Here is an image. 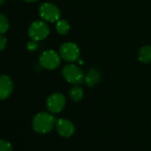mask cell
I'll return each mask as SVG.
<instances>
[{
  "mask_svg": "<svg viewBox=\"0 0 151 151\" xmlns=\"http://www.w3.org/2000/svg\"><path fill=\"white\" fill-rule=\"evenodd\" d=\"M55 117L47 112H40L37 114L32 121V126L35 132L38 133H47L52 130L54 125L56 124Z\"/></svg>",
  "mask_w": 151,
  "mask_h": 151,
  "instance_id": "6da1fadb",
  "label": "cell"
},
{
  "mask_svg": "<svg viewBox=\"0 0 151 151\" xmlns=\"http://www.w3.org/2000/svg\"><path fill=\"white\" fill-rule=\"evenodd\" d=\"M61 73L64 79L69 84L80 85L85 81V74L83 70L77 65H65L62 68Z\"/></svg>",
  "mask_w": 151,
  "mask_h": 151,
  "instance_id": "7a4b0ae2",
  "label": "cell"
},
{
  "mask_svg": "<svg viewBox=\"0 0 151 151\" xmlns=\"http://www.w3.org/2000/svg\"><path fill=\"white\" fill-rule=\"evenodd\" d=\"M28 33L32 40L38 42L48 37L50 33V28L44 21H35L29 25Z\"/></svg>",
  "mask_w": 151,
  "mask_h": 151,
  "instance_id": "3957f363",
  "label": "cell"
},
{
  "mask_svg": "<svg viewBox=\"0 0 151 151\" xmlns=\"http://www.w3.org/2000/svg\"><path fill=\"white\" fill-rule=\"evenodd\" d=\"M39 63L44 68L53 70L60 65V56L53 50H47L40 55Z\"/></svg>",
  "mask_w": 151,
  "mask_h": 151,
  "instance_id": "277c9868",
  "label": "cell"
},
{
  "mask_svg": "<svg viewBox=\"0 0 151 151\" xmlns=\"http://www.w3.org/2000/svg\"><path fill=\"white\" fill-rule=\"evenodd\" d=\"M60 56L66 61H76L80 57V49L75 43H64L60 47Z\"/></svg>",
  "mask_w": 151,
  "mask_h": 151,
  "instance_id": "5b68a950",
  "label": "cell"
},
{
  "mask_svg": "<svg viewBox=\"0 0 151 151\" xmlns=\"http://www.w3.org/2000/svg\"><path fill=\"white\" fill-rule=\"evenodd\" d=\"M40 17L48 22H57L60 17V11L57 6L52 3H44L39 7Z\"/></svg>",
  "mask_w": 151,
  "mask_h": 151,
  "instance_id": "8992f818",
  "label": "cell"
},
{
  "mask_svg": "<svg viewBox=\"0 0 151 151\" xmlns=\"http://www.w3.org/2000/svg\"><path fill=\"white\" fill-rule=\"evenodd\" d=\"M66 105L65 96L60 93H54L51 94L46 100L47 109L53 114L60 113Z\"/></svg>",
  "mask_w": 151,
  "mask_h": 151,
  "instance_id": "52a82bcc",
  "label": "cell"
},
{
  "mask_svg": "<svg viewBox=\"0 0 151 151\" xmlns=\"http://www.w3.org/2000/svg\"><path fill=\"white\" fill-rule=\"evenodd\" d=\"M14 83L9 76H0V101L7 99L13 93Z\"/></svg>",
  "mask_w": 151,
  "mask_h": 151,
  "instance_id": "ba28073f",
  "label": "cell"
},
{
  "mask_svg": "<svg viewBox=\"0 0 151 151\" xmlns=\"http://www.w3.org/2000/svg\"><path fill=\"white\" fill-rule=\"evenodd\" d=\"M55 126H56L58 133L64 138H68L74 134L75 126H74L73 123L68 119L60 118L56 122Z\"/></svg>",
  "mask_w": 151,
  "mask_h": 151,
  "instance_id": "9c48e42d",
  "label": "cell"
},
{
  "mask_svg": "<svg viewBox=\"0 0 151 151\" xmlns=\"http://www.w3.org/2000/svg\"><path fill=\"white\" fill-rule=\"evenodd\" d=\"M101 73L96 68H91L85 75V83L89 87H93L98 85L101 81Z\"/></svg>",
  "mask_w": 151,
  "mask_h": 151,
  "instance_id": "30bf717a",
  "label": "cell"
},
{
  "mask_svg": "<svg viewBox=\"0 0 151 151\" xmlns=\"http://www.w3.org/2000/svg\"><path fill=\"white\" fill-rule=\"evenodd\" d=\"M69 97L75 102H79L84 97V90L78 85H75L69 90Z\"/></svg>",
  "mask_w": 151,
  "mask_h": 151,
  "instance_id": "8fae6325",
  "label": "cell"
},
{
  "mask_svg": "<svg viewBox=\"0 0 151 151\" xmlns=\"http://www.w3.org/2000/svg\"><path fill=\"white\" fill-rule=\"evenodd\" d=\"M139 60L142 63H150L151 62V46L145 45L140 48L138 55Z\"/></svg>",
  "mask_w": 151,
  "mask_h": 151,
  "instance_id": "7c38bea8",
  "label": "cell"
},
{
  "mask_svg": "<svg viewBox=\"0 0 151 151\" xmlns=\"http://www.w3.org/2000/svg\"><path fill=\"white\" fill-rule=\"evenodd\" d=\"M70 29L68 22L65 20H59L56 22V31L60 35H66Z\"/></svg>",
  "mask_w": 151,
  "mask_h": 151,
  "instance_id": "4fadbf2b",
  "label": "cell"
},
{
  "mask_svg": "<svg viewBox=\"0 0 151 151\" xmlns=\"http://www.w3.org/2000/svg\"><path fill=\"white\" fill-rule=\"evenodd\" d=\"M9 29V22L6 15L0 14V35L5 34Z\"/></svg>",
  "mask_w": 151,
  "mask_h": 151,
  "instance_id": "5bb4252c",
  "label": "cell"
},
{
  "mask_svg": "<svg viewBox=\"0 0 151 151\" xmlns=\"http://www.w3.org/2000/svg\"><path fill=\"white\" fill-rule=\"evenodd\" d=\"M0 151H13L12 144L3 139H0Z\"/></svg>",
  "mask_w": 151,
  "mask_h": 151,
  "instance_id": "9a60e30c",
  "label": "cell"
},
{
  "mask_svg": "<svg viewBox=\"0 0 151 151\" xmlns=\"http://www.w3.org/2000/svg\"><path fill=\"white\" fill-rule=\"evenodd\" d=\"M37 47H38L37 41H35V40H32V41L29 42L28 45H27V48L30 52H35L37 49Z\"/></svg>",
  "mask_w": 151,
  "mask_h": 151,
  "instance_id": "2e32d148",
  "label": "cell"
},
{
  "mask_svg": "<svg viewBox=\"0 0 151 151\" xmlns=\"http://www.w3.org/2000/svg\"><path fill=\"white\" fill-rule=\"evenodd\" d=\"M6 44H7L6 37L5 36H3V35H0V52L3 51L6 48Z\"/></svg>",
  "mask_w": 151,
  "mask_h": 151,
  "instance_id": "e0dca14e",
  "label": "cell"
},
{
  "mask_svg": "<svg viewBox=\"0 0 151 151\" xmlns=\"http://www.w3.org/2000/svg\"><path fill=\"white\" fill-rule=\"evenodd\" d=\"M24 1L28 2V3H34V2H37L38 0H24Z\"/></svg>",
  "mask_w": 151,
  "mask_h": 151,
  "instance_id": "ac0fdd59",
  "label": "cell"
},
{
  "mask_svg": "<svg viewBox=\"0 0 151 151\" xmlns=\"http://www.w3.org/2000/svg\"><path fill=\"white\" fill-rule=\"evenodd\" d=\"M5 4V0H0V6H2Z\"/></svg>",
  "mask_w": 151,
  "mask_h": 151,
  "instance_id": "d6986e66",
  "label": "cell"
}]
</instances>
